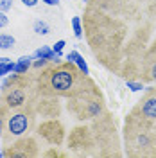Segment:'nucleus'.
Segmentation results:
<instances>
[{
  "label": "nucleus",
  "mask_w": 156,
  "mask_h": 158,
  "mask_svg": "<svg viewBox=\"0 0 156 158\" xmlns=\"http://www.w3.org/2000/svg\"><path fill=\"white\" fill-rule=\"evenodd\" d=\"M83 23L88 45L97 61L109 72L118 74L124 61L126 45L137 29L131 31V22L108 15L90 4L86 6Z\"/></svg>",
  "instance_id": "f257e3e1"
},
{
  "label": "nucleus",
  "mask_w": 156,
  "mask_h": 158,
  "mask_svg": "<svg viewBox=\"0 0 156 158\" xmlns=\"http://www.w3.org/2000/svg\"><path fill=\"white\" fill-rule=\"evenodd\" d=\"M95 81L88 74L81 72L79 67L72 61L49 63L45 69L36 72V94L50 97L68 99Z\"/></svg>",
  "instance_id": "f03ea898"
},
{
  "label": "nucleus",
  "mask_w": 156,
  "mask_h": 158,
  "mask_svg": "<svg viewBox=\"0 0 156 158\" xmlns=\"http://www.w3.org/2000/svg\"><path fill=\"white\" fill-rule=\"evenodd\" d=\"M124 155L131 158L156 156V122L129 111L124 124Z\"/></svg>",
  "instance_id": "7ed1b4c3"
},
{
  "label": "nucleus",
  "mask_w": 156,
  "mask_h": 158,
  "mask_svg": "<svg viewBox=\"0 0 156 158\" xmlns=\"http://www.w3.org/2000/svg\"><path fill=\"white\" fill-rule=\"evenodd\" d=\"M36 110L34 104L20 106V108H6L0 106V118H2V144L4 148L16 142L18 138L32 135L36 131Z\"/></svg>",
  "instance_id": "20e7f679"
},
{
  "label": "nucleus",
  "mask_w": 156,
  "mask_h": 158,
  "mask_svg": "<svg viewBox=\"0 0 156 158\" xmlns=\"http://www.w3.org/2000/svg\"><path fill=\"white\" fill-rule=\"evenodd\" d=\"M88 4L131 23L154 22L156 16V0H90Z\"/></svg>",
  "instance_id": "39448f33"
},
{
  "label": "nucleus",
  "mask_w": 156,
  "mask_h": 158,
  "mask_svg": "<svg viewBox=\"0 0 156 158\" xmlns=\"http://www.w3.org/2000/svg\"><path fill=\"white\" fill-rule=\"evenodd\" d=\"M2 94H0V106L6 108H20L34 104L36 99V72L29 70L27 74H16L4 79L2 83Z\"/></svg>",
  "instance_id": "423d86ee"
},
{
  "label": "nucleus",
  "mask_w": 156,
  "mask_h": 158,
  "mask_svg": "<svg viewBox=\"0 0 156 158\" xmlns=\"http://www.w3.org/2000/svg\"><path fill=\"white\" fill-rule=\"evenodd\" d=\"M67 110L70 115H74L77 120H83V122H88V120L92 122L108 111L104 95L95 83L67 99Z\"/></svg>",
  "instance_id": "0eeeda50"
},
{
  "label": "nucleus",
  "mask_w": 156,
  "mask_h": 158,
  "mask_svg": "<svg viewBox=\"0 0 156 158\" xmlns=\"http://www.w3.org/2000/svg\"><path fill=\"white\" fill-rule=\"evenodd\" d=\"M95 148H97V156H122L124 153L120 151V137L117 131V122L109 113H104L92 120L90 124Z\"/></svg>",
  "instance_id": "6e6552de"
},
{
  "label": "nucleus",
  "mask_w": 156,
  "mask_h": 158,
  "mask_svg": "<svg viewBox=\"0 0 156 158\" xmlns=\"http://www.w3.org/2000/svg\"><path fill=\"white\" fill-rule=\"evenodd\" d=\"M68 148L79 156H97V148L90 126H77L68 135Z\"/></svg>",
  "instance_id": "1a4fd4ad"
},
{
  "label": "nucleus",
  "mask_w": 156,
  "mask_h": 158,
  "mask_svg": "<svg viewBox=\"0 0 156 158\" xmlns=\"http://www.w3.org/2000/svg\"><path fill=\"white\" fill-rule=\"evenodd\" d=\"M38 155H39L38 140L32 135L22 137L16 142H13V144L4 148V156L6 158H34Z\"/></svg>",
  "instance_id": "9d476101"
},
{
  "label": "nucleus",
  "mask_w": 156,
  "mask_h": 158,
  "mask_svg": "<svg viewBox=\"0 0 156 158\" xmlns=\"http://www.w3.org/2000/svg\"><path fill=\"white\" fill-rule=\"evenodd\" d=\"M36 133L52 148H59L65 140V126L58 118H45L36 126Z\"/></svg>",
  "instance_id": "9b49d317"
},
{
  "label": "nucleus",
  "mask_w": 156,
  "mask_h": 158,
  "mask_svg": "<svg viewBox=\"0 0 156 158\" xmlns=\"http://www.w3.org/2000/svg\"><path fill=\"white\" fill-rule=\"evenodd\" d=\"M140 81L144 83H156V38L147 45L146 52L142 54L140 61Z\"/></svg>",
  "instance_id": "f8f14e48"
},
{
  "label": "nucleus",
  "mask_w": 156,
  "mask_h": 158,
  "mask_svg": "<svg viewBox=\"0 0 156 158\" xmlns=\"http://www.w3.org/2000/svg\"><path fill=\"white\" fill-rule=\"evenodd\" d=\"M131 111L156 122V86H149V88L146 86L142 99H138Z\"/></svg>",
  "instance_id": "ddd939ff"
},
{
  "label": "nucleus",
  "mask_w": 156,
  "mask_h": 158,
  "mask_svg": "<svg viewBox=\"0 0 156 158\" xmlns=\"http://www.w3.org/2000/svg\"><path fill=\"white\" fill-rule=\"evenodd\" d=\"M34 110L36 113L43 118H58L61 113V102L59 97H50V95H38L34 99Z\"/></svg>",
  "instance_id": "4468645a"
},
{
  "label": "nucleus",
  "mask_w": 156,
  "mask_h": 158,
  "mask_svg": "<svg viewBox=\"0 0 156 158\" xmlns=\"http://www.w3.org/2000/svg\"><path fill=\"white\" fill-rule=\"evenodd\" d=\"M32 56H34V59H49V61H52V63H59V61H63L61 56H58V54L50 49V47H47V45H41L39 49H36Z\"/></svg>",
  "instance_id": "2eb2a0df"
},
{
  "label": "nucleus",
  "mask_w": 156,
  "mask_h": 158,
  "mask_svg": "<svg viewBox=\"0 0 156 158\" xmlns=\"http://www.w3.org/2000/svg\"><path fill=\"white\" fill-rule=\"evenodd\" d=\"M32 61H34V56H22V58H18L13 72H16V74H27L32 69Z\"/></svg>",
  "instance_id": "dca6fc26"
},
{
  "label": "nucleus",
  "mask_w": 156,
  "mask_h": 158,
  "mask_svg": "<svg viewBox=\"0 0 156 158\" xmlns=\"http://www.w3.org/2000/svg\"><path fill=\"white\" fill-rule=\"evenodd\" d=\"M67 59H68V61H72V63H76V65L79 67V70H81V72H84V74H90L88 63L84 61V58L79 54L77 50H70L68 54H67Z\"/></svg>",
  "instance_id": "f3484780"
},
{
  "label": "nucleus",
  "mask_w": 156,
  "mask_h": 158,
  "mask_svg": "<svg viewBox=\"0 0 156 158\" xmlns=\"http://www.w3.org/2000/svg\"><path fill=\"white\" fill-rule=\"evenodd\" d=\"M32 31L36 32V34H39V36H47L50 32V25L47 20H41V18H36L34 22H32Z\"/></svg>",
  "instance_id": "a211bd4d"
},
{
  "label": "nucleus",
  "mask_w": 156,
  "mask_h": 158,
  "mask_svg": "<svg viewBox=\"0 0 156 158\" xmlns=\"http://www.w3.org/2000/svg\"><path fill=\"white\" fill-rule=\"evenodd\" d=\"M14 65H16V61H11L9 58H0V77L11 74L14 70Z\"/></svg>",
  "instance_id": "6ab92c4d"
},
{
  "label": "nucleus",
  "mask_w": 156,
  "mask_h": 158,
  "mask_svg": "<svg viewBox=\"0 0 156 158\" xmlns=\"http://www.w3.org/2000/svg\"><path fill=\"white\" fill-rule=\"evenodd\" d=\"M14 43H16V40L13 34H7V32H4V34H0V49L2 50H9L14 47Z\"/></svg>",
  "instance_id": "aec40b11"
},
{
  "label": "nucleus",
  "mask_w": 156,
  "mask_h": 158,
  "mask_svg": "<svg viewBox=\"0 0 156 158\" xmlns=\"http://www.w3.org/2000/svg\"><path fill=\"white\" fill-rule=\"evenodd\" d=\"M72 29H74V36L77 40H83V18L81 16H74L72 18Z\"/></svg>",
  "instance_id": "412c9836"
},
{
  "label": "nucleus",
  "mask_w": 156,
  "mask_h": 158,
  "mask_svg": "<svg viewBox=\"0 0 156 158\" xmlns=\"http://www.w3.org/2000/svg\"><path fill=\"white\" fill-rule=\"evenodd\" d=\"M126 86L131 92H140V90H146V83L140 79H126Z\"/></svg>",
  "instance_id": "4be33fe9"
},
{
  "label": "nucleus",
  "mask_w": 156,
  "mask_h": 158,
  "mask_svg": "<svg viewBox=\"0 0 156 158\" xmlns=\"http://www.w3.org/2000/svg\"><path fill=\"white\" fill-rule=\"evenodd\" d=\"M65 45H67V41H65V40H58V41L54 43L52 50H54L58 56H61V54H63V49H65Z\"/></svg>",
  "instance_id": "5701e85b"
},
{
  "label": "nucleus",
  "mask_w": 156,
  "mask_h": 158,
  "mask_svg": "<svg viewBox=\"0 0 156 158\" xmlns=\"http://www.w3.org/2000/svg\"><path fill=\"white\" fill-rule=\"evenodd\" d=\"M13 2L14 0H0V11L7 13L9 9H13Z\"/></svg>",
  "instance_id": "b1692460"
},
{
  "label": "nucleus",
  "mask_w": 156,
  "mask_h": 158,
  "mask_svg": "<svg viewBox=\"0 0 156 158\" xmlns=\"http://www.w3.org/2000/svg\"><path fill=\"white\" fill-rule=\"evenodd\" d=\"M7 25H9V18H7V13L0 11V29H4V27H7Z\"/></svg>",
  "instance_id": "393cba45"
},
{
  "label": "nucleus",
  "mask_w": 156,
  "mask_h": 158,
  "mask_svg": "<svg viewBox=\"0 0 156 158\" xmlns=\"http://www.w3.org/2000/svg\"><path fill=\"white\" fill-rule=\"evenodd\" d=\"M43 156H67V153H61L58 149H50V151H47Z\"/></svg>",
  "instance_id": "a878e982"
},
{
  "label": "nucleus",
  "mask_w": 156,
  "mask_h": 158,
  "mask_svg": "<svg viewBox=\"0 0 156 158\" xmlns=\"http://www.w3.org/2000/svg\"><path fill=\"white\" fill-rule=\"evenodd\" d=\"M22 4L25 7H36L38 6V0H22Z\"/></svg>",
  "instance_id": "bb28decb"
},
{
  "label": "nucleus",
  "mask_w": 156,
  "mask_h": 158,
  "mask_svg": "<svg viewBox=\"0 0 156 158\" xmlns=\"http://www.w3.org/2000/svg\"><path fill=\"white\" fill-rule=\"evenodd\" d=\"M43 4H47V6H58L59 0H41Z\"/></svg>",
  "instance_id": "cd10ccee"
},
{
  "label": "nucleus",
  "mask_w": 156,
  "mask_h": 158,
  "mask_svg": "<svg viewBox=\"0 0 156 158\" xmlns=\"http://www.w3.org/2000/svg\"><path fill=\"white\" fill-rule=\"evenodd\" d=\"M0 140H2V118H0Z\"/></svg>",
  "instance_id": "c85d7f7f"
},
{
  "label": "nucleus",
  "mask_w": 156,
  "mask_h": 158,
  "mask_svg": "<svg viewBox=\"0 0 156 158\" xmlns=\"http://www.w3.org/2000/svg\"><path fill=\"white\" fill-rule=\"evenodd\" d=\"M0 156H4V151H2V149H0Z\"/></svg>",
  "instance_id": "c756f323"
}]
</instances>
